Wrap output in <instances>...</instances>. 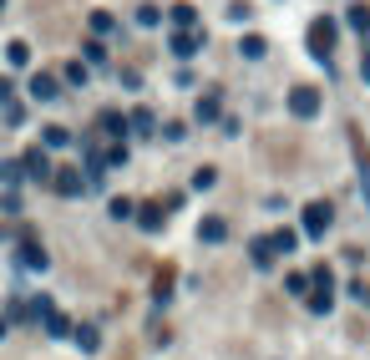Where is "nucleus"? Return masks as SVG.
<instances>
[{
    "label": "nucleus",
    "instance_id": "18",
    "mask_svg": "<svg viewBox=\"0 0 370 360\" xmlns=\"http://www.w3.org/2000/svg\"><path fill=\"white\" fill-rule=\"evenodd\" d=\"M127 127H132V132H152V112H143V107H137V112H132V122H127Z\"/></svg>",
    "mask_w": 370,
    "mask_h": 360
},
{
    "label": "nucleus",
    "instance_id": "11",
    "mask_svg": "<svg viewBox=\"0 0 370 360\" xmlns=\"http://www.w3.org/2000/svg\"><path fill=\"white\" fill-rule=\"evenodd\" d=\"M97 127H101L107 137H122V132H127V117H122V112H101V117H97Z\"/></svg>",
    "mask_w": 370,
    "mask_h": 360
},
{
    "label": "nucleus",
    "instance_id": "5",
    "mask_svg": "<svg viewBox=\"0 0 370 360\" xmlns=\"http://www.w3.org/2000/svg\"><path fill=\"white\" fill-rule=\"evenodd\" d=\"M330 46H335V25H330V21H314V25H310V51H314V56H330Z\"/></svg>",
    "mask_w": 370,
    "mask_h": 360
},
{
    "label": "nucleus",
    "instance_id": "3",
    "mask_svg": "<svg viewBox=\"0 0 370 360\" xmlns=\"http://www.w3.org/2000/svg\"><path fill=\"white\" fill-rule=\"evenodd\" d=\"M289 112H295V117H314V112H320V92H314V86H295V92H289Z\"/></svg>",
    "mask_w": 370,
    "mask_h": 360
},
{
    "label": "nucleus",
    "instance_id": "1",
    "mask_svg": "<svg viewBox=\"0 0 370 360\" xmlns=\"http://www.w3.org/2000/svg\"><path fill=\"white\" fill-rule=\"evenodd\" d=\"M310 279H314V289H310V310H314V315H330V304H335V274H330V269L320 264Z\"/></svg>",
    "mask_w": 370,
    "mask_h": 360
},
{
    "label": "nucleus",
    "instance_id": "23",
    "mask_svg": "<svg viewBox=\"0 0 370 360\" xmlns=\"http://www.w3.org/2000/svg\"><path fill=\"white\" fill-rule=\"evenodd\" d=\"M41 143H46V147H66V132H61V127H46Z\"/></svg>",
    "mask_w": 370,
    "mask_h": 360
},
{
    "label": "nucleus",
    "instance_id": "24",
    "mask_svg": "<svg viewBox=\"0 0 370 360\" xmlns=\"http://www.w3.org/2000/svg\"><path fill=\"white\" fill-rule=\"evenodd\" d=\"M5 56H10V67H25V61H31V51H25V46L16 41V46H10V51H5Z\"/></svg>",
    "mask_w": 370,
    "mask_h": 360
},
{
    "label": "nucleus",
    "instance_id": "20",
    "mask_svg": "<svg viewBox=\"0 0 370 360\" xmlns=\"http://www.w3.org/2000/svg\"><path fill=\"white\" fill-rule=\"evenodd\" d=\"M350 25H355V31H370V10L355 5V10H350Z\"/></svg>",
    "mask_w": 370,
    "mask_h": 360
},
{
    "label": "nucleus",
    "instance_id": "9",
    "mask_svg": "<svg viewBox=\"0 0 370 360\" xmlns=\"http://www.w3.org/2000/svg\"><path fill=\"white\" fill-rule=\"evenodd\" d=\"M223 234H228L223 218H203V224H198V239H203V243H219Z\"/></svg>",
    "mask_w": 370,
    "mask_h": 360
},
{
    "label": "nucleus",
    "instance_id": "2",
    "mask_svg": "<svg viewBox=\"0 0 370 360\" xmlns=\"http://www.w3.org/2000/svg\"><path fill=\"white\" fill-rule=\"evenodd\" d=\"M330 224H335V208H330V203H310V208H304V239H325Z\"/></svg>",
    "mask_w": 370,
    "mask_h": 360
},
{
    "label": "nucleus",
    "instance_id": "7",
    "mask_svg": "<svg viewBox=\"0 0 370 360\" xmlns=\"http://www.w3.org/2000/svg\"><path fill=\"white\" fill-rule=\"evenodd\" d=\"M21 264H25V269H46V249H41L36 239H25V243H21Z\"/></svg>",
    "mask_w": 370,
    "mask_h": 360
},
{
    "label": "nucleus",
    "instance_id": "10",
    "mask_svg": "<svg viewBox=\"0 0 370 360\" xmlns=\"http://www.w3.org/2000/svg\"><path fill=\"white\" fill-rule=\"evenodd\" d=\"M198 46H203V36H198V31H177V36H173V51H177V56H193Z\"/></svg>",
    "mask_w": 370,
    "mask_h": 360
},
{
    "label": "nucleus",
    "instance_id": "13",
    "mask_svg": "<svg viewBox=\"0 0 370 360\" xmlns=\"http://www.w3.org/2000/svg\"><path fill=\"white\" fill-rule=\"evenodd\" d=\"M31 97H36V101H56V82H51V76H36V82H31Z\"/></svg>",
    "mask_w": 370,
    "mask_h": 360
},
{
    "label": "nucleus",
    "instance_id": "21",
    "mask_svg": "<svg viewBox=\"0 0 370 360\" xmlns=\"http://www.w3.org/2000/svg\"><path fill=\"white\" fill-rule=\"evenodd\" d=\"M162 224V208H158V203H147V208H143V228H158Z\"/></svg>",
    "mask_w": 370,
    "mask_h": 360
},
{
    "label": "nucleus",
    "instance_id": "12",
    "mask_svg": "<svg viewBox=\"0 0 370 360\" xmlns=\"http://www.w3.org/2000/svg\"><path fill=\"white\" fill-rule=\"evenodd\" d=\"M249 259L259 264V269H269V264H274V249H269V239H254V243H249Z\"/></svg>",
    "mask_w": 370,
    "mask_h": 360
},
{
    "label": "nucleus",
    "instance_id": "28",
    "mask_svg": "<svg viewBox=\"0 0 370 360\" xmlns=\"http://www.w3.org/2000/svg\"><path fill=\"white\" fill-rule=\"evenodd\" d=\"M355 294H360V300H370V289H365V285H355Z\"/></svg>",
    "mask_w": 370,
    "mask_h": 360
},
{
    "label": "nucleus",
    "instance_id": "6",
    "mask_svg": "<svg viewBox=\"0 0 370 360\" xmlns=\"http://www.w3.org/2000/svg\"><path fill=\"white\" fill-rule=\"evenodd\" d=\"M51 183H56V193H61V198H76L86 178H82V173H71V168H61V173H51Z\"/></svg>",
    "mask_w": 370,
    "mask_h": 360
},
{
    "label": "nucleus",
    "instance_id": "19",
    "mask_svg": "<svg viewBox=\"0 0 370 360\" xmlns=\"http://www.w3.org/2000/svg\"><path fill=\"white\" fill-rule=\"evenodd\" d=\"M132 213H137L132 198H112V218H132Z\"/></svg>",
    "mask_w": 370,
    "mask_h": 360
},
{
    "label": "nucleus",
    "instance_id": "25",
    "mask_svg": "<svg viewBox=\"0 0 370 360\" xmlns=\"http://www.w3.org/2000/svg\"><path fill=\"white\" fill-rule=\"evenodd\" d=\"M66 82H71V86H82V82H86V67H82V61H76V67H66Z\"/></svg>",
    "mask_w": 370,
    "mask_h": 360
},
{
    "label": "nucleus",
    "instance_id": "14",
    "mask_svg": "<svg viewBox=\"0 0 370 360\" xmlns=\"http://www.w3.org/2000/svg\"><path fill=\"white\" fill-rule=\"evenodd\" d=\"M213 117H219V92L198 97V122H213Z\"/></svg>",
    "mask_w": 370,
    "mask_h": 360
},
{
    "label": "nucleus",
    "instance_id": "26",
    "mask_svg": "<svg viewBox=\"0 0 370 360\" xmlns=\"http://www.w3.org/2000/svg\"><path fill=\"white\" fill-rule=\"evenodd\" d=\"M92 31H97V36H107V31H112V16H101V10H97V16H92Z\"/></svg>",
    "mask_w": 370,
    "mask_h": 360
},
{
    "label": "nucleus",
    "instance_id": "8",
    "mask_svg": "<svg viewBox=\"0 0 370 360\" xmlns=\"http://www.w3.org/2000/svg\"><path fill=\"white\" fill-rule=\"evenodd\" d=\"M264 239H269V249H274V254H289V249L299 243L295 228H274V234H264Z\"/></svg>",
    "mask_w": 370,
    "mask_h": 360
},
{
    "label": "nucleus",
    "instance_id": "27",
    "mask_svg": "<svg viewBox=\"0 0 370 360\" xmlns=\"http://www.w3.org/2000/svg\"><path fill=\"white\" fill-rule=\"evenodd\" d=\"M0 101H10V82H5V76H0Z\"/></svg>",
    "mask_w": 370,
    "mask_h": 360
},
{
    "label": "nucleus",
    "instance_id": "22",
    "mask_svg": "<svg viewBox=\"0 0 370 360\" xmlns=\"http://www.w3.org/2000/svg\"><path fill=\"white\" fill-rule=\"evenodd\" d=\"M46 330H51V335H66V315L51 310V315H46Z\"/></svg>",
    "mask_w": 370,
    "mask_h": 360
},
{
    "label": "nucleus",
    "instance_id": "16",
    "mask_svg": "<svg viewBox=\"0 0 370 360\" xmlns=\"http://www.w3.org/2000/svg\"><path fill=\"white\" fill-rule=\"evenodd\" d=\"M284 289L289 294H310V274H284Z\"/></svg>",
    "mask_w": 370,
    "mask_h": 360
},
{
    "label": "nucleus",
    "instance_id": "29",
    "mask_svg": "<svg viewBox=\"0 0 370 360\" xmlns=\"http://www.w3.org/2000/svg\"><path fill=\"white\" fill-rule=\"evenodd\" d=\"M360 71H365V82H370V56H365V61H360Z\"/></svg>",
    "mask_w": 370,
    "mask_h": 360
},
{
    "label": "nucleus",
    "instance_id": "17",
    "mask_svg": "<svg viewBox=\"0 0 370 360\" xmlns=\"http://www.w3.org/2000/svg\"><path fill=\"white\" fill-rule=\"evenodd\" d=\"M173 21L183 25V31H193V21H198V16H193V5H173Z\"/></svg>",
    "mask_w": 370,
    "mask_h": 360
},
{
    "label": "nucleus",
    "instance_id": "4",
    "mask_svg": "<svg viewBox=\"0 0 370 360\" xmlns=\"http://www.w3.org/2000/svg\"><path fill=\"white\" fill-rule=\"evenodd\" d=\"M21 173H25V178H36V183H51V158H46V147H31V152H25Z\"/></svg>",
    "mask_w": 370,
    "mask_h": 360
},
{
    "label": "nucleus",
    "instance_id": "15",
    "mask_svg": "<svg viewBox=\"0 0 370 360\" xmlns=\"http://www.w3.org/2000/svg\"><path fill=\"white\" fill-rule=\"evenodd\" d=\"M97 325H82V330H76V345H82V350H97Z\"/></svg>",
    "mask_w": 370,
    "mask_h": 360
}]
</instances>
